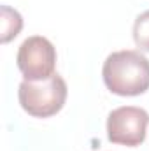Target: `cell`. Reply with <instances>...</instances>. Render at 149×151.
<instances>
[{
  "instance_id": "cell-1",
  "label": "cell",
  "mask_w": 149,
  "mask_h": 151,
  "mask_svg": "<svg viewBox=\"0 0 149 151\" xmlns=\"http://www.w3.org/2000/svg\"><path fill=\"white\" fill-rule=\"evenodd\" d=\"M107 90L119 97H137L149 90V60L133 49L111 53L102 67Z\"/></svg>"
},
{
  "instance_id": "cell-2",
  "label": "cell",
  "mask_w": 149,
  "mask_h": 151,
  "mask_svg": "<svg viewBox=\"0 0 149 151\" xmlns=\"http://www.w3.org/2000/svg\"><path fill=\"white\" fill-rule=\"evenodd\" d=\"M67 83L60 74L44 81H23L18 88V99L25 113L34 118H51L62 111L67 100Z\"/></svg>"
},
{
  "instance_id": "cell-3",
  "label": "cell",
  "mask_w": 149,
  "mask_h": 151,
  "mask_svg": "<svg viewBox=\"0 0 149 151\" xmlns=\"http://www.w3.org/2000/svg\"><path fill=\"white\" fill-rule=\"evenodd\" d=\"M16 62L25 81H44L54 74L56 49L49 39L32 35L19 46Z\"/></svg>"
},
{
  "instance_id": "cell-4",
  "label": "cell",
  "mask_w": 149,
  "mask_h": 151,
  "mask_svg": "<svg viewBox=\"0 0 149 151\" xmlns=\"http://www.w3.org/2000/svg\"><path fill=\"white\" fill-rule=\"evenodd\" d=\"M148 125V111L135 106H123L107 116V137L112 144L135 148L144 142Z\"/></svg>"
},
{
  "instance_id": "cell-5",
  "label": "cell",
  "mask_w": 149,
  "mask_h": 151,
  "mask_svg": "<svg viewBox=\"0 0 149 151\" xmlns=\"http://www.w3.org/2000/svg\"><path fill=\"white\" fill-rule=\"evenodd\" d=\"M23 28L21 14L7 5H2V42H9L14 39Z\"/></svg>"
},
{
  "instance_id": "cell-6",
  "label": "cell",
  "mask_w": 149,
  "mask_h": 151,
  "mask_svg": "<svg viewBox=\"0 0 149 151\" xmlns=\"http://www.w3.org/2000/svg\"><path fill=\"white\" fill-rule=\"evenodd\" d=\"M133 40L140 51L149 53V11L139 14L133 23Z\"/></svg>"
}]
</instances>
